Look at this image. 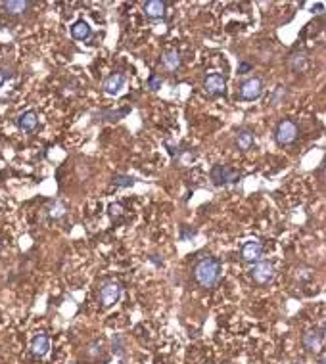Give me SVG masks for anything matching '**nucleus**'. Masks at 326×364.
<instances>
[{
    "instance_id": "nucleus-14",
    "label": "nucleus",
    "mask_w": 326,
    "mask_h": 364,
    "mask_svg": "<svg viewBox=\"0 0 326 364\" xmlns=\"http://www.w3.org/2000/svg\"><path fill=\"white\" fill-rule=\"evenodd\" d=\"M253 140H255V134L251 129L248 127H242L236 131V138H234V142H236V148H238L240 152H248L249 148L253 146Z\"/></svg>"
},
{
    "instance_id": "nucleus-29",
    "label": "nucleus",
    "mask_w": 326,
    "mask_h": 364,
    "mask_svg": "<svg viewBox=\"0 0 326 364\" xmlns=\"http://www.w3.org/2000/svg\"><path fill=\"white\" fill-rule=\"evenodd\" d=\"M148 261H150V263H153L155 267H161V265H163V261L159 259V255H157V253H152V255L148 257Z\"/></svg>"
},
{
    "instance_id": "nucleus-32",
    "label": "nucleus",
    "mask_w": 326,
    "mask_h": 364,
    "mask_svg": "<svg viewBox=\"0 0 326 364\" xmlns=\"http://www.w3.org/2000/svg\"><path fill=\"white\" fill-rule=\"evenodd\" d=\"M0 246H2V244H0Z\"/></svg>"
},
{
    "instance_id": "nucleus-26",
    "label": "nucleus",
    "mask_w": 326,
    "mask_h": 364,
    "mask_svg": "<svg viewBox=\"0 0 326 364\" xmlns=\"http://www.w3.org/2000/svg\"><path fill=\"white\" fill-rule=\"evenodd\" d=\"M282 96H286V86L278 85L277 86V92H275V96H273V104H277Z\"/></svg>"
},
{
    "instance_id": "nucleus-21",
    "label": "nucleus",
    "mask_w": 326,
    "mask_h": 364,
    "mask_svg": "<svg viewBox=\"0 0 326 364\" xmlns=\"http://www.w3.org/2000/svg\"><path fill=\"white\" fill-rule=\"evenodd\" d=\"M131 111V107L127 105V107H123V109H117V111H114V109H104V111H100V117H104V119H107V121H119V119H123L125 115Z\"/></svg>"
},
{
    "instance_id": "nucleus-31",
    "label": "nucleus",
    "mask_w": 326,
    "mask_h": 364,
    "mask_svg": "<svg viewBox=\"0 0 326 364\" xmlns=\"http://www.w3.org/2000/svg\"><path fill=\"white\" fill-rule=\"evenodd\" d=\"M297 364H303V362H297Z\"/></svg>"
},
{
    "instance_id": "nucleus-27",
    "label": "nucleus",
    "mask_w": 326,
    "mask_h": 364,
    "mask_svg": "<svg viewBox=\"0 0 326 364\" xmlns=\"http://www.w3.org/2000/svg\"><path fill=\"white\" fill-rule=\"evenodd\" d=\"M10 77H12V71L6 69V67H0V88H2V85L8 81Z\"/></svg>"
},
{
    "instance_id": "nucleus-6",
    "label": "nucleus",
    "mask_w": 326,
    "mask_h": 364,
    "mask_svg": "<svg viewBox=\"0 0 326 364\" xmlns=\"http://www.w3.org/2000/svg\"><path fill=\"white\" fill-rule=\"evenodd\" d=\"M121 297V284L115 282V280H105L104 284L100 286V295H98V301L104 309H110L114 307Z\"/></svg>"
},
{
    "instance_id": "nucleus-5",
    "label": "nucleus",
    "mask_w": 326,
    "mask_h": 364,
    "mask_svg": "<svg viewBox=\"0 0 326 364\" xmlns=\"http://www.w3.org/2000/svg\"><path fill=\"white\" fill-rule=\"evenodd\" d=\"M249 278L257 284V286H267L273 282V278H275V267H273V263H268V261H257V263H253L251 268H249Z\"/></svg>"
},
{
    "instance_id": "nucleus-13",
    "label": "nucleus",
    "mask_w": 326,
    "mask_h": 364,
    "mask_svg": "<svg viewBox=\"0 0 326 364\" xmlns=\"http://www.w3.org/2000/svg\"><path fill=\"white\" fill-rule=\"evenodd\" d=\"M288 67L294 71V73H305L309 69V54L305 50H294L290 56H288Z\"/></svg>"
},
{
    "instance_id": "nucleus-23",
    "label": "nucleus",
    "mask_w": 326,
    "mask_h": 364,
    "mask_svg": "<svg viewBox=\"0 0 326 364\" xmlns=\"http://www.w3.org/2000/svg\"><path fill=\"white\" fill-rule=\"evenodd\" d=\"M146 86H148L150 90H153V92H155V90H159V88L163 86V79L157 75V73H152V75L146 79Z\"/></svg>"
},
{
    "instance_id": "nucleus-7",
    "label": "nucleus",
    "mask_w": 326,
    "mask_h": 364,
    "mask_svg": "<svg viewBox=\"0 0 326 364\" xmlns=\"http://www.w3.org/2000/svg\"><path fill=\"white\" fill-rule=\"evenodd\" d=\"M263 241L261 239H248V241H244L242 244V248H240V259L244 261V263H257L261 261L263 257Z\"/></svg>"
},
{
    "instance_id": "nucleus-17",
    "label": "nucleus",
    "mask_w": 326,
    "mask_h": 364,
    "mask_svg": "<svg viewBox=\"0 0 326 364\" xmlns=\"http://www.w3.org/2000/svg\"><path fill=\"white\" fill-rule=\"evenodd\" d=\"M31 2L25 0H8V2H0V8L4 10V14L8 16H21L23 12H27Z\"/></svg>"
},
{
    "instance_id": "nucleus-24",
    "label": "nucleus",
    "mask_w": 326,
    "mask_h": 364,
    "mask_svg": "<svg viewBox=\"0 0 326 364\" xmlns=\"http://www.w3.org/2000/svg\"><path fill=\"white\" fill-rule=\"evenodd\" d=\"M107 209H110V215H112L114 219H117V217H121V215H123V211H125L121 203H112V205H110Z\"/></svg>"
},
{
    "instance_id": "nucleus-8",
    "label": "nucleus",
    "mask_w": 326,
    "mask_h": 364,
    "mask_svg": "<svg viewBox=\"0 0 326 364\" xmlns=\"http://www.w3.org/2000/svg\"><path fill=\"white\" fill-rule=\"evenodd\" d=\"M227 90V79L221 75V73H209L203 79V92L211 98H217V96L225 94Z\"/></svg>"
},
{
    "instance_id": "nucleus-22",
    "label": "nucleus",
    "mask_w": 326,
    "mask_h": 364,
    "mask_svg": "<svg viewBox=\"0 0 326 364\" xmlns=\"http://www.w3.org/2000/svg\"><path fill=\"white\" fill-rule=\"evenodd\" d=\"M196 236H198V228H196V226L181 224V228H179V239H181V241H188V239L196 238Z\"/></svg>"
},
{
    "instance_id": "nucleus-20",
    "label": "nucleus",
    "mask_w": 326,
    "mask_h": 364,
    "mask_svg": "<svg viewBox=\"0 0 326 364\" xmlns=\"http://www.w3.org/2000/svg\"><path fill=\"white\" fill-rule=\"evenodd\" d=\"M112 184L117 186V188H131L136 184V178L131 176V174H123V172H115L112 176Z\"/></svg>"
},
{
    "instance_id": "nucleus-2",
    "label": "nucleus",
    "mask_w": 326,
    "mask_h": 364,
    "mask_svg": "<svg viewBox=\"0 0 326 364\" xmlns=\"http://www.w3.org/2000/svg\"><path fill=\"white\" fill-rule=\"evenodd\" d=\"M244 176V172L232 169L230 165H223V163H217L213 165L209 171V178L213 186H229V184H238Z\"/></svg>"
},
{
    "instance_id": "nucleus-11",
    "label": "nucleus",
    "mask_w": 326,
    "mask_h": 364,
    "mask_svg": "<svg viewBox=\"0 0 326 364\" xmlns=\"http://www.w3.org/2000/svg\"><path fill=\"white\" fill-rule=\"evenodd\" d=\"M125 81H127V77H125V73H121V71H115V73H112V75H107L102 81V92L107 96H115L121 92V88L125 86Z\"/></svg>"
},
{
    "instance_id": "nucleus-12",
    "label": "nucleus",
    "mask_w": 326,
    "mask_h": 364,
    "mask_svg": "<svg viewBox=\"0 0 326 364\" xmlns=\"http://www.w3.org/2000/svg\"><path fill=\"white\" fill-rule=\"evenodd\" d=\"M159 64H161V67L167 71V73L179 71V67H181V64H182L181 52H179L177 48H167V50H163L161 56H159Z\"/></svg>"
},
{
    "instance_id": "nucleus-3",
    "label": "nucleus",
    "mask_w": 326,
    "mask_h": 364,
    "mask_svg": "<svg viewBox=\"0 0 326 364\" xmlns=\"http://www.w3.org/2000/svg\"><path fill=\"white\" fill-rule=\"evenodd\" d=\"M275 142L278 146H290L292 142H296V138L299 136V123H297L296 119H280L275 127Z\"/></svg>"
},
{
    "instance_id": "nucleus-10",
    "label": "nucleus",
    "mask_w": 326,
    "mask_h": 364,
    "mask_svg": "<svg viewBox=\"0 0 326 364\" xmlns=\"http://www.w3.org/2000/svg\"><path fill=\"white\" fill-rule=\"evenodd\" d=\"M142 12L150 21L165 19V16H167V2H163V0H148V2L142 4Z\"/></svg>"
},
{
    "instance_id": "nucleus-19",
    "label": "nucleus",
    "mask_w": 326,
    "mask_h": 364,
    "mask_svg": "<svg viewBox=\"0 0 326 364\" xmlns=\"http://www.w3.org/2000/svg\"><path fill=\"white\" fill-rule=\"evenodd\" d=\"M46 213H48V217H50V219L58 220V219H62V217L67 213V207L60 200H52V201H48Z\"/></svg>"
},
{
    "instance_id": "nucleus-16",
    "label": "nucleus",
    "mask_w": 326,
    "mask_h": 364,
    "mask_svg": "<svg viewBox=\"0 0 326 364\" xmlns=\"http://www.w3.org/2000/svg\"><path fill=\"white\" fill-rule=\"evenodd\" d=\"M31 351L35 356H44L50 351V337L44 332H38L37 335H33L31 339Z\"/></svg>"
},
{
    "instance_id": "nucleus-9",
    "label": "nucleus",
    "mask_w": 326,
    "mask_h": 364,
    "mask_svg": "<svg viewBox=\"0 0 326 364\" xmlns=\"http://www.w3.org/2000/svg\"><path fill=\"white\" fill-rule=\"evenodd\" d=\"M324 343V328H313L301 335V345L307 351H320Z\"/></svg>"
},
{
    "instance_id": "nucleus-15",
    "label": "nucleus",
    "mask_w": 326,
    "mask_h": 364,
    "mask_svg": "<svg viewBox=\"0 0 326 364\" xmlns=\"http://www.w3.org/2000/svg\"><path fill=\"white\" fill-rule=\"evenodd\" d=\"M16 123L21 131H25V133H33L35 129H37L38 125V115L35 109H27V111H23V113L19 115L18 119H16Z\"/></svg>"
},
{
    "instance_id": "nucleus-28",
    "label": "nucleus",
    "mask_w": 326,
    "mask_h": 364,
    "mask_svg": "<svg viewBox=\"0 0 326 364\" xmlns=\"http://www.w3.org/2000/svg\"><path fill=\"white\" fill-rule=\"evenodd\" d=\"M114 351L117 354H121V356L125 354L123 347H121V337H119V335H115V337H114Z\"/></svg>"
},
{
    "instance_id": "nucleus-25",
    "label": "nucleus",
    "mask_w": 326,
    "mask_h": 364,
    "mask_svg": "<svg viewBox=\"0 0 326 364\" xmlns=\"http://www.w3.org/2000/svg\"><path fill=\"white\" fill-rule=\"evenodd\" d=\"M251 69H253V66H251L249 62H246V59H242V62L238 64V69H236V73H238V75H246V73H249Z\"/></svg>"
},
{
    "instance_id": "nucleus-18",
    "label": "nucleus",
    "mask_w": 326,
    "mask_h": 364,
    "mask_svg": "<svg viewBox=\"0 0 326 364\" xmlns=\"http://www.w3.org/2000/svg\"><path fill=\"white\" fill-rule=\"evenodd\" d=\"M71 37L75 40H88L92 37V27L86 23L85 19H79L71 25Z\"/></svg>"
},
{
    "instance_id": "nucleus-1",
    "label": "nucleus",
    "mask_w": 326,
    "mask_h": 364,
    "mask_svg": "<svg viewBox=\"0 0 326 364\" xmlns=\"http://www.w3.org/2000/svg\"><path fill=\"white\" fill-rule=\"evenodd\" d=\"M223 274V263L213 255H200L192 265V276L201 287H215Z\"/></svg>"
},
{
    "instance_id": "nucleus-4",
    "label": "nucleus",
    "mask_w": 326,
    "mask_h": 364,
    "mask_svg": "<svg viewBox=\"0 0 326 364\" xmlns=\"http://www.w3.org/2000/svg\"><path fill=\"white\" fill-rule=\"evenodd\" d=\"M263 92H265L263 79L261 77H249V79L240 83L236 98L242 100V102H253V100H259L263 96Z\"/></svg>"
},
{
    "instance_id": "nucleus-30",
    "label": "nucleus",
    "mask_w": 326,
    "mask_h": 364,
    "mask_svg": "<svg viewBox=\"0 0 326 364\" xmlns=\"http://www.w3.org/2000/svg\"><path fill=\"white\" fill-rule=\"evenodd\" d=\"M318 364H324V356H320V360H318Z\"/></svg>"
}]
</instances>
